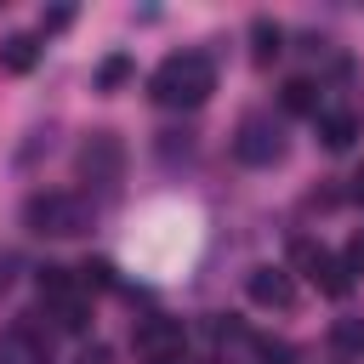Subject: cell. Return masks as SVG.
<instances>
[{
    "instance_id": "ba28073f",
    "label": "cell",
    "mask_w": 364,
    "mask_h": 364,
    "mask_svg": "<svg viewBox=\"0 0 364 364\" xmlns=\"http://www.w3.org/2000/svg\"><path fill=\"white\" fill-rule=\"evenodd\" d=\"M245 290H250V301H256V307H279V313H290V307H296V279H290L284 267H250Z\"/></svg>"
},
{
    "instance_id": "6da1fadb",
    "label": "cell",
    "mask_w": 364,
    "mask_h": 364,
    "mask_svg": "<svg viewBox=\"0 0 364 364\" xmlns=\"http://www.w3.org/2000/svg\"><path fill=\"white\" fill-rule=\"evenodd\" d=\"M210 91H216V63H210L205 51H176V57H165V63L154 68V80H148V97L165 102V108H199Z\"/></svg>"
},
{
    "instance_id": "2e32d148",
    "label": "cell",
    "mask_w": 364,
    "mask_h": 364,
    "mask_svg": "<svg viewBox=\"0 0 364 364\" xmlns=\"http://www.w3.org/2000/svg\"><path fill=\"white\" fill-rule=\"evenodd\" d=\"M250 353H256V364H296V347L279 336H250Z\"/></svg>"
},
{
    "instance_id": "44dd1931",
    "label": "cell",
    "mask_w": 364,
    "mask_h": 364,
    "mask_svg": "<svg viewBox=\"0 0 364 364\" xmlns=\"http://www.w3.org/2000/svg\"><path fill=\"white\" fill-rule=\"evenodd\" d=\"M74 364H114V347L91 341V347H80V353H74Z\"/></svg>"
},
{
    "instance_id": "9c48e42d",
    "label": "cell",
    "mask_w": 364,
    "mask_h": 364,
    "mask_svg": "<svg viewBox=\"0 0 364 364\" xmlns=\"http://www.w3.org/2000/svg\"><path fill=\"white\" fill-rule=\"evenodd\" d=\"M353 136H358V114H353V108H336V114H318V142H324L330 154H341V148H353Z\"/></svg>"
},
{
    "instance_id": "e0dca14e",
    "label": "cell",
    "mask_w": 364,
    "mask_h": 364,
    "mask_svg": "<svg viewBox=\"0 0 364 364\" xmlns=\"http://www.w3.org/2000/svg\"><path fill=\"white\" fill-rule=\"evenodd\" d=\"M279 40H284V34H279V23H267V17H262V23L250 28V51H256V63H273V57H279Z\"/></svg>"
},
{
    "instance_id": "5b68a950",
    "label": "cell",
    "mask_w": 364,
    "mask_h": 364,
    "mask_svg": "<svg viewBox=\"0 0 364 364\" xmlns=\"http://www.w3.org/2000/svg\"><path fill=\"white\" fill-rule=\"evenodd\" d=\"M74 171H80L85 182L114 188V182H119V171H125V142H119L114 131H91V136L80 142V154H74Z\"/></svg>"
},
{
    "instance_id": "7c38bea8",
    "label": "cell",
    "mask_w": 364,
    "mask_h": 364,
    "mask_svg": "<svg viewBox=\"0 0 364 364\" xmlns=\"http://www.w3.org/2000/svg\"><path fill=\"white\" fill-rule=\"evenodd\" d=\"M330 341H336L341 358H364V318H353V313L336 318V324H330Z\"/></svg>"
},
{
    "instance_id": "d6986e66",
    "label": "cell",
    "mask_w": 364,
    "mask_h": 364,
    "mask_svg": "<svg viewBox=\"0 0 364 364\" xmlns=\"http://www.w3.org/2000/svg\"><path fill=\"white\" fill-rule=\"evenodd\" d=\"M68 23H74V11H68V6H57V11H46V17H40V34H63Z\"/></svg>"
},
{
    "instance_id": "ac0fdd59",
    "label": "cell",
    "mask_w": 364,
    "mask_h": 364,
    "mask_svg": "<svg viewBox=\"0 0 364 364\" xmlns=\"http://www.w3.org/2000/svg\"><path fill=\"white\" fill-rule=\"evenodd\" d=\"M74 279H80V290H114V262H85Z\"/></svg>"
},
{
    "instance_id": "7402d4cb",
    "label": "cell",
    "mask_w": 364,
    "mask_h": 364,
    "mask_svg": "<svg viewBox=\"0 0 364 364\" xmlns=\"http://www.w3.org/2000/svg\"><path fill=\"white\" fill-rule=\"evenodd\" d=\"M6 284H11V256H0V296H6Z\"/></svg>"
},
{
    "instance_id": "52a82bcc",
    "label": "cell",
    "mask_w": 364,
    "mask_h": 364,
    "mask_svg": "<svg viewBox=\"0 0 364 364\" xmlns=\"http://www.w3.org/2000/svg\"><path fill=\"white\" fill-rule=\"evenodd\" d=\"M0 364H51V330L34 318H11L0 330Z\"/></svg>"
},
{
    "instance_id": "3957f363",
    "label": "cell",
    "mask_w": 364,
    "mask_h": 364,
    "mask_svg": "<svg viewBox=\"0 0 364 364\" xmlns=\"http://www.w3.org/2000/svg\"><path fill=\"white\" fill-rule=\"evenodd\" d=\"M233 154H239V165H256V171L279 165L284 159V125L273 114H245L233 131Z\"/></svg>"
},
{
    "instance_id": "603a6c76",
    "label": "cell",
    "mask_w": 364,
    "mask_h": 364,
    "mask_svg": "<svg viewBox=\"0 0 364 364\" xmlns=\"http://www.w3.org/2000/svg\"><path fill=\"white\" fill-rule=\"evenodd\" d=\"M353 199H358V205H364V171H358V176H353Z\"/></svg>"
},
{
    "instance_id": "30bf717a",
    "label": "cell",
    "mask_w": 364,
    "mask_h": 364,
    "mask_svg": "<svg viewBox=\"0 0 364 364\" xmlns=\"http://www.w3.org/2000/svg\"><path fill=\"white\" fill-rule=\"evenodd\" d=\"M40 63V34H6L0 40V68L6 74H28Z\"/></svg>"
},
{
    "instance_id": "277c9868",
    "label": "cell",
    "mask_w": 364,
    "mask_h": 364,
    "mask_svg": "<svg viewBox=\"0 0 364 364\" xmlns=\"http://www.w3.org/2000/svg\"><path fill=\"white\" fill-rule=\"evenodd\" d=\"M131 347H136V358L142 364H182V353H188V330L176 324V318H136V330H131Z\"/></svg>"
},
{
    "instance_id": "8fae6325",
    "label": "cell",
    "mask_w": 364,
    "mask_h": 364,
    "mask_svg": "<svg viewBox=\"0 0 364 364\" xmlns=\"http://www.w3.org/2000/svg\"><path fill=\"white\" fill-rule=\"evenodd\" d=\"M34 284H40V296L57 307V301H68V296H80V279L68 273V267H57V262H46L40 273H34Z\"/></svg>"
},
{
    "instance_id": "9a60e30c",
    "label": "cell",
    "mask_w": 364,
    "mask_h": 364,
    "mask_svg": "<svg viewBox=\"0 0 364 364\" xmlns=\"http://www.w3.org/2000/svg\"><path fill=\"white\" fill-rule=\"evenodd\" d=\"M131 74H136V63H131L125 51H114V57H108V63L97 68V91H119V85H125Z\"/></svg>"
},
{
    "instance_id": "5bb4252c",
    "label": "cell",
    "mask_w": 364,
    "mask_h": 364,
    "mask_svg": "<svg viewBox=\"0 0 364 364\" xmlns=\"http://www.w3.org/2000/svg\"><path fill=\"white\" fill-rule=\"evenodd\" d=\"M51 324L80 336V330L91 324V301H85V290H80V296H68V301H57V307H51Z\"/></svg>"
},
{
    "instance_id": "8992f818",
    "label": "cell",
    "mask_w": 364,
    "mask_h": 364,
    "mask_svg": "<svg viewBox=\"0 0 364 364\" xmlns=\"http://www.w3.org/2000/svg\"><path fill=\"white\" fill-rule=\"evenodd\" d=\"M290 256H296V267H301V273H307V279H313L324 296H336V301H341V296L353 290L347 262H341V256H330L324 245H313V239H290Z\"/></svg>"
},
{
    "instance_id": "7a4b0ae2",
    "label": "cell",
    "mask_w": 364,
    "mask_h": 364,
    "mask_svg": "<svg viewBox=\"0 0 364 364\" xmlns=\"http://www.w3.org/2000/svg\"><path fill=\"white\" fill-rule=\"evenodd\" d=\"M23 222H28L34 233L74 239V233H85V228H91V205H85L80 193H28V205H23Z\"/></svg>"
},
{
    "instance_id": "4fadbf2b",
    "label": "cell",
    "mask_w": 364,
    "mask_h": 364,
    "mask_svg": "<svg viewBox=\"0 0 364 364\" xmlns=\"http://www.w3.org/2000/svg\"><path fill=\"white\" fill-rule=\"evenodd\" d=\"M279 102H284V114H313V119H318V85H313V80H290V85L279 91Z\"/></svg>"
},
{
    "instance_id": "ffe728a7",
    "label": "cell",
    "mask_w": 364,
    "mask_h": 364,
    "mask_svg": "<svg viewBox=\"0 0 364 364\" xmlns=\"http://www.w3.org/2000/svg\"><path fill=\"white\" fill-rule=\"evenodd\" d=\"M341 262H347V273H364V233H353V239H347Z\"/></svg>"
}]
</instances>
